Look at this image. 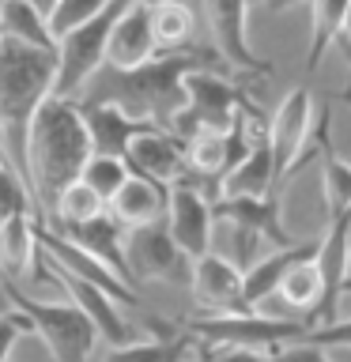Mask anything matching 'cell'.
<instances>
[{"label": "cell", "mask_w": 351, "mask_h": 362, "mask_svg": "<svg viewBox=\"0 0 351 362\" xmlns=\"http://www.w3.org/2000/svg\"><path fill=\"white\" fill-rule=\"evenodd\" d=\"M197 68H231L215 45H192L178 53H159L140 68H113L102 64L87 87L76 95L79 106H121L132 117L155 121L170 129L185 106V79Z\"/></svg>", "instance_id": "obj_1"}, {"label": "cell", "mask_w": 351, "mask_h": 362, "mask_svg": "<svg viewBox=\"0 0 351 362\" xmlns=\"http://www.w3.org/2000/svg\"><path fill=\"white\" fill-rule=\"evenodd\" d=\"M95 155L87 117L76 98H57L50 95L42 110L30 121V140H27V163H30V185L34 204H38V223L53 215L57 197L84 177V166Z\"/></svg>", "instance_id": "obj_2"}, {"label": "cell", "mask_w": 351, "mask_h": 362, "mask_svg": "<svg viewBox=\"0 0 351 362\" xmlns=\"http://www.w3.org/2000/svg\"><path fill=\"white\" fill-rule=\"evenodd\" d=\"M57 83V49H38L19 38H0V132L8 136L11 166L30 185L27 140L30 121ZM34 192V185H30Z\"/></svg>", "instance_id": "obj_3"}, {"label": "cell", "mask_w": 351, "mask_h": 362, "mask_svg": "<svg viewBox=\"0 0 351 362\" xmlns=\"http://www.w3.org/2000/svg\"><path fill=\"white\" fill-rule=\"evenodd\" d=\"M4 291H8L11 305L30 317L34 336H42V344L50 347V355L57 362H87L91 358V351L98 344V328L72 298L68 302H38L30 294H23V287L16 279H4Z\"/></svg>", "instance_id": "obj_4"}, {"label": "cell", "mask_w": 351, "mask_h": 362, "mask_svg": "<svg viewBox=\"0 0 351 362\" xmlns=\"http://www.w3.org/2000/svg\"><path fill=\"white\" fill-rule=\"evenodd\" d=\"M246 113H260L242 87L219 76V68H197L185 79V106L174 117V129L181 140H192L197 132H223L234 129Z\"/></svg>", "instance_id": "obj_5"}, {"label": "cell", "mask_w": 351, "mask_h": 362, "mask_svg": "<svg viewBox=\"0 0 351 362\" xmlns=\"http://www.w3.org/2000/svg\"><path fill=\"white\" fill-rule=\"evenodd\" d=\"M129 4L132 0H110L106 11H98L95 19L79 23V27L57 38V83H53L57 98H76L87 87V79L106 64L110 34Z\"/></svg>", "instance_id": "obj_6"}, {"label": "cell", "mask_w": 351, "mask_h": 362, "mask_svg": "<svg viewBox=\"0 0 351 362\" xmlns=\"http://www.w3.org/2000/svg\"><path fill=\"white\" fill-rule=\"evenodd\" d=\"M197 339L215 347H253V351H280L287 344H299V339L310 332V325L302 321H287V317H268L257 310L246 313H215V317H192L185 325Z\"/></svg>", "instance_id": "obj_7"}, {"label": "cell", "mask_w": 351, "mask_h": 362, "mask_svg": "<svg viewBox=\"0 0 351 362\" xmlns=\"http://www.w3.org/2000/svg\"><path fill=\"white\" fill-rule=\"evenodd\" d=\"M268 144L280 181L294 170H302V163H310L313 155H321V117L313 121V95L306 87H294L280 102V110L272 113Z\"/></svg>", "instance_id": "obj_8"}, {"label": "cell", "mask_w": 351, "mask_h": 362, "mask_svg": "<svg viewBox=\"0 0 351 362\" xmlns=\"http://www.w3.org/2000/svg\"><path fill=\"white\" fill-rule=\"evenodd\" d=\"M125 257H129L132 283L163 279V283L189 287V279H192V257L174 242L166 219L129 226V234H125Z\"/></svg>", "instance_id": "obj_9"}, {"label": "cell", "mask_w": 351, "mask_h": 362, "mask_svg": "<svg viewBox=\"0 0 351 362\" xmlns=\"http://www.w3.org/2000/svg\"><path fill=\"white\" fill-rule=\"evenodd\" d=\"M212 45L223 53V61L249 76H272L268 61L249 49V0H204Z\"/></svg>", "instance_id": "obj_10"}, {"label": "cell", "mask_w": 351, "mask_h": 362, "mask_svg": "<svg viewBox=\"0 0 351 362\" xmlns=\"http://www.w3.org/2000/svg\"><path fill=\"white\" fill-rule=\"evenodd\" d=\"M192 302L204 310V317L215 313H246V272L219 253H204L192 260L189 279Z\"/></svg>", "instance_id": "obj_11"}, {"label": "cell", "mask_w": 351, "mask_h": 362, "mask_svg": "<svg viewBox=\"0 0 351 362\" xmlns=\"http://www.w3.org/2000/svg\"><path fill=\"white\" fill-rule=\"evenodd\" d=\"M34 234H38V245L45 249V253H50L61 268L72 272V276L87 279V283H95V287H102V291H110L121 305H136V302H140V298H136V287H129V283H125L110 264H102L95 253H87L84 245H76L72 238L61 234L57 226L38 223V226H34Z\"/></svg>", "instance_id": "obj_12"}, {"label": "cell", "mask_w": 351, "mask_h": 362, "mask_svg": "<svg viewBox=\"0 0 351 362\" xmlns=\"http://www.w3.org/2000/svg\"><path fill=\"white\" fill-rule=\"evenodd\" d=\"M166 226L174 234V242L197 260L212 253L215 242V208L200 189L192 185H170V208H166Z\"/></svg>", "instance_id": "obj_13"}, {"label": "cell", "mask_w": 351, "mask_h": 362, "mask_svg": "<svg viewBox=\"0 0 351 362\" xmlns=\"http://www.w3.org/2000/svg\"><path fill=\"white\" fill-rule=\"evenodd\" d=\"M125 163L132 166V174H144V177L163 181V185H174V181L189 170V147L174 129H147L129 144Z\"/></svg>", "instance_id": "obj_14"}, {"label": "cell", "mask_w": 351, "mask_h": 362, "mask_svg": "<svg viewBox=\"0 0 351 362\" xmlns=\"http://www.w3.org/2000/svg\"><path fill=\"white\" fill-rule=\"evenodd\" d=\"M151 57H159V38H155V23H151V4L132 0L125 8V16L117 19V27L110 34V49L106 64L113 68H140Z\"/></svg>", "instance_id": "obj_15"}, {"label": "cell", "mask_w": 351, "mask_h": 362, "mask_svg": "<svg viewBox=\"0 0 351 362\" xmlns=\"http://www.w3.org/2000/svg\"><path fill=\"white\" fill-rule=\"evenodd\" d=\"M317 268L325 276L328 298H325V325L340 317V298H344V283L351 276V211L328 215V230L317 245Z\"/></svg>", "instance_id": "obj_16"}, {"label": "cell", "mask_w": 351, "mask_h": 362, "mask_svg": "<svg viewBox=\"0 0 351 362\" xmlns=\"http://www.w3.org/2000/svg\"><path fill=\"white\" fill-rule=\"evenodd\" d=\"M61 234H68L76 245H84L87 253H95L102 264H110L125 283H129V287H136L132 272H129V257H125V234H129V226H125L110 208L102 215H95V219H87V223L61 226Z\"/></svg>", "instance_id": "obj_17"}, {"label": "cell", "mask_w": 351, "mask_h": 362, "mask_svg": "<svg viewBox=\"0 0 351 362\" xmlns=\"http://www.w3.org/2000/svg\"><path fill=\"white\" fill-rule=\"evenodd\" d=\"M212 208H215V219L242 223V226H249V230L265 234L276 249L294 245V238H291L287 230H283L276 192H268V197H219V200L212 204Z\"/></svg>", "instance_id": "obj_18"}, {"label": "cell", "mask_w": 351, "mask_h": 362, "mask_svg": "<svg viewBox=\"0 0 351 362\" xmlns=\"http://www.w3.org/2000/svg\"><path fill=\"white\" fill-rule=\"evenodd\" d=\"M79 110H84V117H87L91 140H95V155H117V158H125V155H129V144L140 132L163 129V124H155V121L132 117V113H125L121 106H79Z\"/></svg>", "instance_id": "obj_19"}, {"label": "cell", "mask_w": 351, "mask_h": 362, "mask_svg": "<svg viewBox=\"0 0 351 362\" xmlns=\"http://www.w3.org/2000/svg\"><path fill=\"white\" fill-rule=\"evenodd\" d=\"M170 208V185L144 174H129V181L117 189V197L110 200V211L117 215L125 226H144L155 219H166Z\"/></svg>", "instance_id": "obj_20"}, {"label": "cell", "mask_w": 351, "mask_h": 362, "mask_svg": "<svg viewBox=\"0 0 351 362\" xmlns=\"http://www.w3.org/2000/svg\"><path fill=\"white\" fill-rule=\"evenodd\" d=\"M276 185H280L276 158H272V144L265 129L257 136V144L249 147V155L223 177V197H268V192H276Z\"/></svg>", "instance_id": "obj_21"}, {"label": "cell", "mask_w": 351, "mask_h": 362, "mask_svg": "<svg viewBox=\"0 0 351 362\" xmlns=\"http://www.w3.org/2000/svg\"><path fill=\"white\" fill-rule=\"evenodd\" d=\"M38 219L34 215H11L0 223V272L4 279H27V272L38 264V234H34Z\"/></svg>", "instance_id": "obj_22"}, {"label": "cell", "mask_w": 351, "mask_h": 362, "mask_svg": "<svg viewBox=\"0 0 351 362\" xmlns=\"http://www.w3.org/2000/svg\"><path fill=\"white\" fill-rule=\"evenodd\" d=\"M347 16H351V0H310V49H306V68L310 72L344 38Z\"/></svg>", "instance_id": "obj_23"}, {"label": "cell", "mask_w": 351, "mask_h": 362, "mask_svg": "<svg viewBox=\"0 0 351 362\" xmlns=\"http://www.w3.org/2000/svg\"><path fill=\"white\" fill-rule=\"evenodd\" d=\"M0 34L4 38H19L27 45H38V49H57L50 19L38 8L23 4V0H0Z\"/></svg>", "instance_id": "obj_24"}, {"label": "cell", "mask_w": 351, "mask_h": 362, "mask_svg": "<svg viewBox=\"0 0 351 362\" xmlns=\"http://www.w3.org/2000/svg\"><path fill=\"white\" fill-rule=\"evenodd\" d=\"M151 23H155L159 53H178V49H192L197 45V19H192V11L181 0L151 4Z\"/></svg>", "instance_id": "obj_25"}, {"label": "cell", "mask_w": 351, "mask_h": 362, "mask_svg": "<svg viewBox=\"0 0 351 362\" xmlns=\"http://www.w3.org/2000/svg\"><path fill=\"white\" fill-rule=\"evenodd\" d=\"M321 185L328 215L351 211V163H344L328 144V113H321Z\"/></svg>", "instance_id": "obj_26"}, {"label": "cell", "mask_w": 351, "mask_h": 362, "mask_svg": "<svg viewBox=\"0 0 351 362\" xmlns=\"http://www.w3.org/2000/svg\"><path fill=\"white\" fill-rule=\"evenodd\" d=\"M110 204L98 197L95 189L87 185L84 177L79 181H72V185H68L61 197H57V204H53V226L57 230H61V226H72V223H87V219H95V215H102L106 211Z\"/></svg>", "instance_id": "obj_27"}, {"label": "cell", "mask_w": 351, "mask_h": 362, "mask_svg": "<svg viewBox=\"0 0 351 362\" xmlns=\"http://www.w3.org/2000/svg\"><path fill=\"white\" fill-rule=\"evenodd\" d=\"M192 336L189 328L185 332H178L174 339H136V344H125V347H113L106 362H170L174 355H181L185 347H192Z\"/></svg>", "instance_id": "obj_28"}, {"label": "cell", "mask_w": 351, "mask_h": 362, "mask_svg": "<svg viewBox=\"0 0 351 362\" xmlns=\"http://www.w3.org/2000/svg\"><path fill=\"white\" fill-rule=\"evenodd\" d=\"M129 174H132V166L125 163V158H117V155H91V163L84 166V181L106 204L117 197V189L129 181Z\"/></svg>", "instance_id": "obj_29"}, {"label": "cell", "mask_w": 351, "mask_h": 362, "mask_svg": "<svg viewBox=\"0 0 351 362\" xmlns=\"http://www.w3.org/2000/svg\"><path fill=\"white\" fill-rule=\"evenodd\" d=\"M11 215H34L38 219V204H34V192L19 177L16 166H0V223H8Z\"/></svg>", "instance_id": "obj_30"}, {"label": "cell", "mask_w": 351, "mask_h": 362, "mask_svg": "<svg viewBox=\"0 0 351 362\" xmlns=\"http://www.w3.org/2000/svg\"><path fill=\"white\" fill-rule=\"evenodd\" d=\"M110 0H57V11L50 19V30L53 38H61V34H68L72 27H79V23L95 19L98 11H106Z\"/></svg>", "instance_id": "obj_31"}, {"label": "cell", "mask_w": 351, "mask_h": 362, "mask_svg": "<svg viewBox=\"0 0 351 362\" xmlns=\"http://www.w3.org/2000/svg\"><path fill=\"white\" fill-rule=\"evenodd\" d=\"M302 339L306 344H317V347H328V351L333 347H351V317L347 321L336 317V321H328V325H313Z\"/></svg>", "instance_id": "obj_32"}, {"label": "cell", "mask_w": 351, "mask_h": 362, "mask_svg": "<svg viewBox=\"0 0 351 362\" xmlns=\"http://www.w3.org/2000/svg\"><path fill=\"white\" fill-rule=\"evenodd\" d=\"M27 332H34L30 317H27V313H19L16 305H11V313L0 317V362H8L11 347H16V344H19V336H27Z\"/></svg>", "instance_id": "obj_33"}, {"label": "cell", "mask_w": 351, "mask_h": 362, "mask_svg": "<svg viewBox=\"0 0 351 362\" xmlns=\"http://www.w3.org/2000/svg\"><path fill=\"white\" fill-rule=\"evenodd\" d=\"M272 362H333V355H328V347H317V344L299 339V344H287V347L272 351Z\"/></svg>", "instance_id": "obj_34"}, {"label": "cell", "mask_w": 351, "mask_h": 362, "mask_svg": "<svg viewBox=\"0 0 351 362\" xmlns=\"http://www.w3.org/2000/svg\"><path fill=\"white\" fill-rule=\"evenodd\" d=\"M212 362H272V355L253 351V347H219L212 355Z\"/></svg>", "instance_id": "obj_35"}, {"label": "cell", "mask_w": 351, "mask_h": 362, "mask_svg": "<svg viewBox=\"0 0 351 362\" xmlns=\"http://www.w3.org/2000/svg\"><path fill=\"white\" fill-rule=\"evenodd\" d=\"M249 4H265L268 11H287L291 4H302V0H249ZM310 4V0H306Z\"/></svg>", "instance_id": "obj_36"}, {"label": "cell", "mask_w": 351, "mask_h": 362, "mask_svg": "<svg viewBox=\"0 0 351 362\" xmlns=\"http://www.w3.org/2000/svg\"><path fill=\"white\" fill-rule=\"evenodd\" d=\"M23 4H30V8H38L45 19H53V11H57V0H23Z\"/></svg>", "instance_id": "obj_37"}, {"label": "cell", "mask_w": 351, "mask_h": 362, "mask_svg": "<svg viewBox=\"0 0 351 362\" xmlns=\"http://www.w3.org/2000/svg\"><path fill=\"white\" fill-rule=\"evenodd\" d=\"M344 42L351 45V16H347V27H344ZM344 98L351 102V72H347V87H344Z\"/></svg>", "instance_id": "obj_38"}, {"label": "cell", "mask_w": 351, "mask_h": 362, "mask_svg": "<svg viewBox=\"0 0 351 362\" xmlns=\"http://www.w3.org/2000/svg\"><path fill=\"white\" fill-rule=\"evenodd\" d=\"M11 313V298H8V291H4V279H0V317Z\"/></svg>", "instance_id": "obj_39"}, {"label": "cell", "mask_w": 351, "mask_h": 362, "mask_svg": "<svg viewBox=\"0 0 351 362\" xmlns=\"http://www.w3.org/2000/svg\"><path fill=\"white\" fill-rule=\"evenodd\" d=\"M344 294H351V276H347V283H344Z\"/></svg>", "instance_id": "obj_40"}, {"label": "cell", "mask_w": 351, "mask_h": 362, "mask_svg": "<svg viewBox=\"0 0 351 362\" xmlns=\"http://www.w3.org/2000/svg\"><path fill=\"white\" fill-rule=\"evenodd\" d=\"M144 4H163V0H144Z\"/></svg>", "instance_id": "obj_41"}, {"label": "cell", "mask_w": 351, "mask_h": 362, "mask_svg": "<svg viewBox=\"0 0 351 362\" xmlns=\"http://www.w3.org/2000/svg\"><path fill=\"white\" fill-rule=\"evenodd\" d=\"M0 166H4V158H0Z\"/></svg>", "instance_id": "obj_42"}, {"label": "cell", "mask_w": 351, "mask_h": 362, "mask_svg": "<svg viewBox=\"0 0 351 362\" xmlns=\"http://www.w3.org/2000/svg\"><path fill=\"white\" fill-rule=\"evenodd\" d=\"M0 38H4V34H0Z\"/></svg>", "instance_id": "obj_43"}]
</instances>
